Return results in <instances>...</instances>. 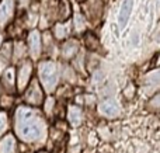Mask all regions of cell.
<instances>
[{
	"mask_svg": "<svg viewBox=\"0 0 160 153\" xmlns=\"http://www.w3.org/2000/svg\"><path fill=\"white\" fill-rule=\"evenodd\" d=\"M84 121L83 108L78 104H69L66 107V122L73 128H79Z\"/></svg>",
	"mask_w": 160,
	"mask_h": 153,
	"instance_id": "30bf717a",
	"label": "cell"
},
{
	"mask_svg": "<svg viewBox=\"0 0 160 153\" xmlns=\"http://www.w3.org/2000/svg\"><path fill=\"white\" fill-rule=\"evenodd\" d=\"M17 72V94H21L34 77V62L32 59H22L16 67Z\"/></svg>",
	"mask_w": 160,
	"mask_h": 153,
	"instance_id": "277c9868",
	"label": "cell"
},
{
	"mask_svg": "<svg viewBox=\"0 0 160 153\" xmlns=\"http://www.w3.org/2000/svg\"><path fill=\"white\" fill-rule=\"evenodd\" d=\"M72 13V7H70V2L69 0H61L58 4V11H56V16H58L59 21H66L70 17Z\"/></svg>",
	"mask_w": 160,
	"mask_h": 153,
	"instance_id": "e0dca14e",
	"label": "cell"
},
{
	"mask_svg": "<svg viewBox=\"0 0 160 153\" xmlns=\"http://www.w3.org/2000/svg\"><path fill=\"white\" fill-rule=\"evenodd\" d=\"M82 7L87 18L91 21H96L101 17L102 10H104V3L102 0H86Z\"/></svg>",
	"mask_w": 160,
	"mask_h": 153,
	"instance_id": "9c48e42d",
	"label": "cell"
},
{
	"mask_svg": "<svg viewBox=\"0 0 160 153\" xmlns=\"http://www.w3.org/2000/svg\"><path fill=\"white\" fill-rule=\"evenodd\" d=\"M8 126H10V117L6 110H0V138L6 132H8Z\"/></svg>",
	"mask_w": 160,
	"mask_h": 153,
	"instance_id": "ffe728a7",
	"label": "cell"
},
{
	"mask_svg": "<svg viewBox=\"0 0 160 153\" xmlns=\"http://www.w3.org/2000/svg\"><path fill=\"white\" fill-rule=\"evenodd\" d=\"M146 108L152 112H160V91L150 97V100L146 103Z\"/></svg>",
	"mask_w": 160,
	"mask_h": 153,
	"instance_id": "44dd1931",
	"label": "cell"
},
{
	"mask_svg": "<svg viewBox=\"0 0 160 153\" xmlns=\"http://www.w3.org/2000/svg\"><path fill=\"white\" fill-rule=\"evenodd\" d=\"M16 103L14 93H2L0 94V110H10Z\"/></svg>",
	"mask_w": 160,
	"mask_h": 153,
	"instance_id": "d6986e66",
	"label": "cell"
},
{
	"mask_svg": "<svg viewBox=\"0 0 160 153\" xmlns=\"http://www.w3.org/2000/svg\"><path fill=\"white\" fill-rule=\"evenodd\" d=\"M30 2L31 0H17L16 3H17V7L18 8H25L28 4H30Z\"/></svg>",
	"mask_w": 160,
	"mask_h": 153,
	"instance_id": "d4e9b609",
	"label": "cell"
},
{
	"mask_svg": "<svg viewBox=\"0 0 160 153\" xmlns=\"http://www.w3.org/2000/svg\"><path fill=\"white\" fill-rule=\"evenodd\" d=\"M37 77L44 87L45 93L52 94L59 87V79H61L59 65L52 59L39 61L37 65Z\"/></svg>",
	"mask_w": 160,
	"mask_h": 153,
	"instance_id": "7a4b0ae2",
	"label": "cell"
},
{
	"mask_svg": "<svg viewBox=\"0 0 160 153\" xmlns=\"http://www.w3.org/2000/svg\"><path fill=\"white\" fill-rule=\"evenodd\" d=\"M52 153H65V151H63V148H62V146H56V148L53 149Z\"/></svg>",
	"mask_w": 160,
	"mask_h": 153,
	"instance_id": "484cf974",
	"label": "cell"
},
{
	"mask_svg": "<svg viewBox=\"0 0 160 153\" xmlns=\"http://www.w3.org/2000/svg\"><path fill=\"white\" fill-rule=\"evenodd\" d=\"M84 45H86V48H87L88 51H91V52H97V51L100 49V41H98V38H97L94 34H91V32H87L84 35Z\"/></svg>",
	"mask_w": 160,
	"mask_h": 153,
	"instance_id": "ac0fdd59",
	"label": "cell"
},
{
	"mask_svg": "<svg viewBox=\"0 0 160 153\" xmlns=\"http://www.w3.org/2000/svg\"><path fill=\"white\" fill-rule=\"evenodd\" d=\"M35 153H49V152H48L47 149H39V151H38V152H35Z\"/></svg>",
	"mask_w": 160,
	"mask_h": 153,
	"instance_id": "4316f807",
	"label": "cell"
},
{
	"mask_svg": "<svg viewBox=\"0 0 160 153\" xmlns=\"http://www.w3.org/2000/svg\"><path fill=\"white\" fill-rule=\"evenodd\" d=\"M28 55L32 61H39L42 55V35L38 30H31L27 35Z\"/></svg>",
	"mask_w": 160,
	"mask_h": 153,
	"instance_id": "5b68a950",
	"label": "cell"
},
{
	"mask_svg": "<svg viewBox=\"0 0 160 153\" xmlns=\"http://www.w3.org/2000/svg\"><path fill=\"white\" fill-rule=\"evenodd\" d=\"M70 34V22L68 21H58L53 27V38L56 41H63Z\"/></svg>",
	"mask_w": 160,
	"mask_h": 153,
	"instance_id": "5bb4252c",
	"label": "cell"
},
{
	"mask_svg": "<svg viewBox=\"0 0 160 153\" xmlns=\"http://www.w3.org/2000/svg\"><path fill=\"white\" fill-rule=\"evenodd\" d=\"M0 153H20V141L14 132H6L0 138Z\"/></svg>",
	"mask_w": 160,
	"mask_h": 153,
	"instance_id": "52a82bcc",
	"label": "cell"
},
{
	"mask_svg": "<svg viewBox=\"0 0 160 153\" xmlns=\"http://www.w3.org/2000/svg\"><path fill=\"white\" fill-rule=\"evenodd\" d=\"M16 2L14 0H3L0 3V25H4L13 17Z\"/></svg>",
	"mask_w": 160,
	"mask_h": 153,
	"instance_id": "7c38bea8",
	"label": "cell"
},
{
	"mask_svg": "<svg viewBox=\"0 0 160 153\" xmlns=\"http://www.w3.org/2000/svg\"><path fill=\"white\" fill-rule=\"evenodd\" d=\"M56 107H58V100H56V97H53L52 94H47L44 103H42V108H44V112L48 118H51L52 115L56 114Z\"/></svg>",
	"mask_w": 160,
	"mask_h": 153,
	"instance_id": "2e32d148",
	"label": "cell"
},
{
	"mask_svg": "<svg viewBox=\"0 0 160 153\" xmlns=\"http://www.w3.org/2000/svg\"><path fill=\"white\" fill-rule=\"evenodd\" d=\"M79 49H80V45L78 41L68 39V41L63 42V45L61 48V55L65 61H70V59H73L79 53Z\"/></svg>",
	"mask_w": 160,
	"mask_h": 153,
	"instance_id": "8fae6325",
	"label": "cell"
},
{
	"mask_svg": "<svg viewBox=\"0 0 160 153\" xmlns=\"http://www.w3.org/2000/svg\"><path fill=\"white\" fill-rule=\"evenodd\" d=\"M3 93V87H2V83H0V94Z\"/></svg>",
	"mask_w": 160,
	"mask_h": 153,
	"instance_id": "f1b7e54d",
	"label": "cell"
},
{
	"mask_svg": "<svg viewBox=\"0 0 160 153\" xmlns=\"http://www.w3.org/2000/svg\"><path fill=\"white\" fill-rule=\"evenodd\" d=\"M21 94H22V101H24V104H27V106H30V107H35V108L41 107L45 97H47V96H45L47 93H45L44 87L39 83L38 77H35V76H34L32 80L28 83V86L25 87V90Z\"/></svg>",
	"mask_w": 160,
	"mask_h": 153,
	"instance_id": "3957f363",
	"label": "cell"
},
{
	"mask_svg": "<svg viewBox=\"0 0 160 153\" xmlns=\"http://www.w3.org/2000/svg\"><path fill=\"white\" fill-rule=\"evenodd\" d=\"M75 27L78 31H84L86 28V17L83 14H76L75 17Z\"/></svg>",
	"mask_w": 160,
	"mask_h": 153,
	"instance_id": "cb8c5ba5",
	"label": "cell"
},
{
	"mask_svg": "<svg viewBox=\"0 0 160 153\" xmlns=\"http://www.w3.org/2000/svg\"><path fill=\"white\" fill-rule=\"evenodd\" d=\"M132 8H133V0H124L122 2L119 13H118V24L121 28H124L127 25L131 13H132Z\"/></svg>",
	"mask_w": 160,
	"mask_h": 153,
	"instance_id": "4fadbf2b",
	"label": "cell"
},
{
	"mask_svg": "<svg viewBox=\"0 0 160 153\" xmlns=\"http://www.w3.org/2000/svg\"><path fill=\"white\" fill-rule=\"evenodd\" d=\"M28 55V47L27 44H24V41L18 39V41L13 42V61L21 62L22 59H25Z\"/></svg>",
	"mask_w": 160,
	"mask_h": 153,
	"instance_id": "9a60e30c",
	"label": "cell"
},
{
	"mask_svg": "<svg viewBox=\"0 0 160 153\" xmlns=\"http://www.w3.org/2000/svg\"><path fill=\"white\" fill-rule=\"evenodd\" d=\"M14 134L20 142L34 145L44 136H48V129L44 118L35 107L22 104L14 112Z\"/></svg>",
	"mask_w": 160,
	"mask_h": 153,
	"instance_id": "6da1fadb",
	"label": "cell"
},
{
	"mask_svg": "<svg viewBox=\"0 0 160 153\" xmlns=\"http://www.w3.org/2000/svg\"><path fill=\"white\" fill-rule=\"evenodd\" d=\"M136 96V86L135 83H128L124 89V97L127 100H132L133 97Z\"/></svg>",
	"mask_w": 160,
	"mask_h": 153,
	"instance_id": "603a6c76",
	"label": "cell"
},
{
	"mask_svg": "<svg viewBox=\"0 0 160 153\" xmlns=\"http://www.w3.org/2000/svg\"><path fill=\"white\" fill-rule=\"evenodd\" d=\"M0 83L6 93H17V72L16 66H7L0 75Z\"/></svg>",
	"mask_w": 160,
	"mask_h": 153,
	"instance_id": "8992f818",
	"label": "cell"
},
{
	"mask_svg": "<svg viewBox=\"0 0 160 153\" xmlns=\"http://www.w3.org/2000/svg\"><path fill=\"white\" fill-rule=\"evenodd\" d=\"M2 45H3V38L0 37V47H2Z\"/></svg>",
	"mask_w": 160,
	"mask_h": 153,
	"instance_id": "f546056e",
	"label": "cell"
},
{
	"mask_svg": "<svg viewBox=\"0 0 160 153\" xmlns=\"http://www.w3.org/2000/svg\"><path fill=\"white\" fill-rule=\"evenodd\" d=\"M145 83L146 84H160V70H155V72H150L145 76Z\"/></svg>",
	"mask_w": 160,
	"mask_h": 153,
	"instance_id": "7402d4cb",
	"label": "cell"
},
{
	"mask_svg": "<svg viewBox=\"0 0 160 153\" xmlns=\"http://www.w3.org/2000/svg\"><path fill=\"white\" fill-rule=\"evenodd\" d=\"M158 65H160V53H159V56H158Z\"/></svg>",
	"mask_w": 160,
	"mask_h": 153,
	"instance_id": "83f0119b",
	"label": "cell"
},
{
	"mask_svg": "<svg viewBox=\"0 0 160 153\" xmlns=\"http://www.w3.org/2000/svg\"><path fill=\"white\" fill-rule=\"evenodd\" d=\"M98 112L101 117L114 120V118H118L121 115V107L115 100L108 98V100H104L102 103L98 104Z\"/></svg>",
	"mask_w": 160,
	"mask_h": 153,
	"instance_id": "ba28073f",
	"label": "cell"
}]
</instances>
